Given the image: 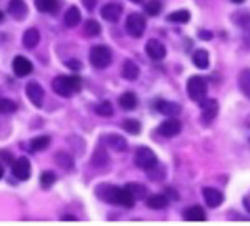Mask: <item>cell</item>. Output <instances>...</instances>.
Instances as JSON below:
<instances>
[{
    "label": "cell",
    "instance_id": "23",
    "mask_svg": "<svg viewBox=\"0 0 250 226\" xmlns=\"http://www.w3.org/2000/svg\"><path fill=\"white\" fill-rule=\"evenodd\" d=\"M63 20H65V25L67 27H77L79 23H80V20H82L80 10L75 5H72L70 9L65 12V17H63Z\"/></svg>",
    "mask_w": 250,
    "mask_h": 226
},
{
    "label": "cell",
    "instance_id": "2",
    "mask_svg": "<svg viewBox=\"0 0 250 226\" xmlns=\"http://www.w3.org/2000/svg\"><path fill=\"white\" fill-rule=\"evenodd\" d=\"M207 90H208L207 80L202 78V76L195 75V76H190V78H188L187 94L193 102H200V100H204L205 96H207Z\"/></svg>",
    "mask_w": 250,
    "mask_h": 226
},
{
    "label": "cell",
    "instance_id": "11",
    "mask_svg": "<svg viewBox=\"0 0 250 226\" xmlns=\"http://www.w3.org/2000/svg\"><path fill=\"white\" fill-rule=\"evenodd\" d=\"M12 173H14V176L17 180H22V181H25V180H29V176H30V161L27 160V158H19V160H15L14 163H12Z\"/></svg>",
    "mask_w": 250,
    "mask_h": 226
},
{
    "label": "cell",
    "instance_id": "13",
    "mask_svg": "<svg viewBox=\"0 0 250 226\" xmlns=\"http://www.w3.org/2000/svg\"><path fill=\"white\" fill-rule=\"evenodd\" d=\"M100 15H102L104 20L114 23L122 15V5H119V3H105L102 7V10H100Z\"/></svg>",
    "mask_w": 250,
    "mask_h": 226
},
{
    "label": "cell",
    "instance_id": "24",
    "mask_svg": "<svg viewBox=\"0 0 250 226\" xmlns=\"http://www.w3.org/2000/svg\"><path fill=\"white\" fill-rule=\"evenodd\" d=\"M119 103L124 110H134V108L137 107V103H139V100H137L135 94H132V92H125L124 95H120Z\"/></svg>",
    "mask_w": 250,
    "mask_h": 226
},
{
    "label": "cell",
    "instance_id": "5",
    "mask_svg": "<svg viewBox=\"0 0 250 226\" xmlns=\"http://www.w3.org/2000/svg\"><path fill=\"white\" fill-rule=\"evenodd\" d=\"M135 165L140 170H145V171H152L157 167V155L150 148L147 147H140L139 150L135 151Z\"/></svg>",
    "mask_w": 250,
    "mask_h": 226
},
{
    "label": "cell",
    "instance_id": "42",
    "mask_svg": "<svg viewBox=\"0 0 250 226\" xmlns=\"http://www.w3.org/2000/svg\"><path fill=\"white\" fill-rule=\"evenodd\" d=\"M0 158H2L3 161H7V163H10V165L14 163V160H12V156H10L9 151H3V150L0 151Z\"/></svg>",
    "mask_w": 250,
    "mask_h": 226
},
{
    "label": "cell",
    "instance_id": "26",
    "mask_svg": "<svg viewBox=\"0 0 250 226\" xmlns=\"http://www.w3.org/2000/svg\"><path fill=\"white\" fill-rule=\"evenodd\" d=\"M167 20H168V22H172V23H187L188 20H190V12H188V10L172 12V14H168Z\"/></svg>",
    "mask_w": 250,
    "mask_h": 226
},
{
    "label": "cell",
    "instance_id": "6",
    "mask_svg": "<svg viewBox=\"0 0 250 226\" xmlns=\"http://www.w3.org/2000/svg\"><path fill=\"white\" fill-rule=\"evenodd\" d=\"M135 201L137 200L134 198V195L127 189V187H124V188L115 187L114 188L112 200H110L112 205H119V207H124V208H132L135 205Z\"/></svg>",
    "mask_w": 250,
    "mask_h": 226
},
{
    "label": "cell",
    "instance_id": "40",
    "mask_svg": "<svg viewBox=\"0 0 250 226\" xmlns=\"http://www.w3.org/2000/svg\"><path fill=\"white\" fill-rule=\"evenodd\" d=\"M83 2V7L88 10V12H92L95 9V5H97V0H82Z\"/></svg>",
    "mask_w": 250,
    "mask_h": 226
},
{
    "label": "cell",
    "instance_id": "14",
    "mask_svg": "<svg viewBox=\"0 0 250 226\" xmlns=\"http://www.w3.org/2000/svg\"><path fill=\"white\" fill-rule=\"evenodd\" d=\"M204 200L207 203V207L217 208L224 201V193L217 188H204Z\"/></svg>",
    "mask_w": 250,
    "mask_h": 226
},
{
    "label": "cell",
    "instance_id": "38",
    "mask_svg": "<svg viewBox=\"0 0 250 226\" xmlns=\"http://www.w3.org/2000/svg\"><path fill=\"white\" fill-rule=\"evenodd\" d=\"M55 180H57V176H55L54 171H43L42 175H40V185H42L43 188H50L52 185L55 183Z\"/></svg>",
    "mask_w": 250,
    "mask_h": 226
},
{
    "label": "cell",
    "instance_id": "43",
    "mask_svg": "<svg viewBox=\"0 0 250 226\" xmlns=\"http://www.w3.org/2000/svg\"><path fill=\"white\" fill-rule=\"evenodd\" d=\"M199 37L202 38V40H210L213 37V34H212V32H208V30H200L199 32Z\"/></svg>",
    "mask_w": 250,
    "mask_h": 226
},
{
    "label": "cell",
    "instance_id": "27",
    "mask_svg": "<svg viewBox=\"0 0 250 226\" xmlns=\"http://www.w3.org/2000/svg\"><path fill=\"white\" fill-rule=\"evenodd\" d=\"M239 87L247 98L250 100V70H244L239 75Z\"/></svg>",
    "mask_w": 250,
    "mask_h": 226
},
{
    "label": "cell",
    "instance_id": "48",
    "mask_svg": "<svg viewBox=\"0 0 250 226\" xmlns=\"http://www.w3.org/2000/svg\"><path fill=\"white\" fill-rule=\"evenodd\" d=\"M2 176H3V168L0 167V178H2Z\"/></svg>",
    "mask_w": 250,
    "mask_h": 226
},
{
    "label": "cell",
    "instance_id": "22",
    "mask_svg": "<svg viewBox=\"0 0 250 226\" xmlns=\"http://www.w3.org/2000/svg\"><path fill=\"white\" fill-rule=\"evenodd\" d=\"M35 7L43 14H55L59 10V2L57 0H35Z\"/></svg>",
    "mask_w": 250,
    "mask_h": 226
},
{
    "label": "cell",
    "instance_id": "41",
    "mask_svg": "<svg viewBox=\"0 0 250 226\" xmlns=\"http://www.w3.org/2000/svg\"><path fill=\"white\" fill-rule=\"evenodd\" d=\"M244 43L247 47H250V25L244 28Z\"/></svg>",
    "mask_w": 250,
    "mask_h": 226
},
{
    "label": "cell",
    "instance_id": "39",
    "mask_svg": "<svg viewBox=\"0 0 250 226\" xmlns=\"http://www.w3.org/2000/svg\"><path fill=\"white\" fill-rule=\"evenodd\" d=\"M65 67H68L70 70H80V68H82V63H80L79 60L72 58V60H67V62H65Z\"/></svg>",
    "mask_w": 250,
    "mask_h": 226
},
{
    "label": "cell",
    "instance_id": "17",
    "mask_svg": "<svg viewBox=\"0 0 250 226\" xmlns=\"http://www.w3.org/2000/svg\"><path fill=\"white\" fill-rule=\"evenodd\" d=\"M140 75V68L137 67L135 62H132V60H127V62L124 63L122 67V76L125 80H128V82H134V80L139 78Z\"/></svg>",
    "mask_w": 250,
    "mask_h": 226
},
{
    "label": "cell",
    "instance_id": "49",
    "mask_svg": "<svg viewBox=\"0 0 250 226\" xmlns=\"http://www.w3.org/2000/svg\"><path fill=\"white\" fill-rule=\"evenodd\" d=\"M130 2H134V3H140V2H144V0H130Z\"/></svg>",
    "mask_w": 250,
    "mask_h": 226
},
{
    "label": "cell",
    "instance_id": "46",
    "mask_svg": "<svg viewBox=\"0 0 250 226\" xmlns=\"http://www.w3.org/2000/svg\"><path fill=\"white\" fill-rule=\"evenodd\" d=\"M232 2H233V3H244L245 0H232Z\"/></svg>",
    "mask_w": 250,
    "mask_h": 226
},
{
    "label": "cell",
    "instance_id": "7",
    "mask_svg": "<svg viewBox=\"0 0 250 226\" xmlns=\"http://www.w3.org/2000/svg\"><path fill=\"white\" fill-rule=\"evenodd\" d=\"M200 110H202V122L204 123H210L215 120L217 113H219V102L215 98H207L200 100Z\"/></svg>",
    "mask_w": 250,
    "mask_h": 226
},
{
    "label": "cell",
    "instance_id": "19",
    "mask_svg": "<svg viewBox=\"0 0 250 226\" xmlns=\"http://www.w3.org/2000/svg\"><path fill=\"white\" fill-rule=\"evenodd\" d=\"M39 42H40V34L37 28H29V30H25V34H23V37H22L23 47L35 48L39 45Z\"/></svg>",
    "mask_w": 250,
    "mask_h": 226
},
{
    "label": "cell",
    "instance_id": "1",
    "mask_svg": "<svg viewBox=\"0 0 250 226\" xmlns=\"http://www.w3.org/2000/svg\"><path fill=\"white\" fill-rule=\"evenodd\" d=\"M82 87V80L77 75H70V76H55L52 80V88L54 92L60 96H72L74 94L80 92Z\"/></svg>",
    "mask_w": 250,
    "mask_h": 226
},
{
    "label": "cell",
    "instance_id": "33",
    "mask_svg": "<svg viewBox=\"0 0 250 226\" xmlns=\"http://www.w3.org/2000/svg\"><path fill=\"white\" fill-rule=\"evenodd\" d=\"M145 12H147V15H150V17H157V15L162 12V2H160V0H148V2L145 3Z\"/></svg>",
    "mask_w": 250,
    "mask_h": 226
},
{
    "label": "cell",
    "instance_id": "36",
    "mask_svg": "<svg viewBox=\"0 0 250 226\" xmlns=\"http://www.w3.org/2000/svg\"><path fill=\"white\" fill-rule=\"evenodd\" d=\"M95 113L99 116H105V118H107V116L114 115V107H112L110 102H107V100H105V102H100L99 105H97V107H95Z\"/></svg>",
    "mask_w": 250,
    "mask_h": 226
},
{
    "label": "cell",
    "instance_id": "47",
    "mask_svg": "<svg viewBox=\"0 0 250 226\" xmlns=\"http://www.w3.org/2000/svg\"><path fill=\"white\" fill-rule=\"evenodd\" d=\"M3 19H5V17H3V12H0V22H2Z\"/></svg>",
    "mask_w": 250,
    "mask_h": 226
},
{
    "label": "cell",
    "instance_id": "28",
    "mask_svg": "<svg viewBox=\"0 0 250 226\" xmlns=\"http://www.w3.org/2000/svg\"><path fill=\"white\" fill-rule=\"evenodd\" d=\"M122 128L127 133H130V135H139L140 130H142V127H140V122L135 118H125L122 122Z\"/></svg>",
    "mask_w": 250,
    "mask_h": 226
},
{
    "label": "cell",
    "instance_id": "4",
    "mask_svg": "<svg viewBox=\"0 0 250 226\" xmlns=\"http://www.w3.org/2000/svg\"><path fill=\"white\" fill-rule=\"evenodd\" d=\"M145 28H147V22H145V17L142 14H130L125 20V30L130 37L134 38H140L144 35Z\"/></svg>",
    "mask_w": 250,
    "mask_h": 226
},
{
    "label": "cell",
    "instance_id": "18",
    "mask_svg": "<svg viewBox=\"0 0 250 226\" xmlns=\"http://www.w3.org/2000/svg\"><path fill=\"white\" fill-rule=\"evenodd\" d=\"M184 218L187 221H205L207 220V215L199 205H193V207H188L184 211Z\"/></svg>",
    "mask_w": 250,
    "mask_h": 226
},
{
    "label": "cell",
    "instance_id": "29",
    "mask_svg": "<svg viewBox=\"0 0 250 226\" xmlns=\"http://www.w3.org/2000/svg\"><path fill=\"white\" fill-rule=\"evenodd\" d=\"M55 161L59 163V167H62L63 170H72L74 168V158H72L68 153L65 151H59L55 156Z\"/></svg>",
    "mask_w": 250,
    "mask_h": 226
},
{
    "label": "cell",
    "instance_id": "37",
    "mask_svg": "<svg viewBox=\"0 0 250 226\" xmlns=\"http://www.w3.org/2000/svg\"><path fill=\"white\" fill-rule=\"evenodd\" d=\"M17 110V105H15L14 100L10 98H0V113L3 115H10Z\"/></svg>",
    "mask_w": 250,
    "mask_h": 226
},
{
    "label": "cell",
    "instance_id": "35",
    "mask_svg": "<svg viewBox=\"0 0 250 226\" xmlns=\"http://www.w3.org/2000/svg\"><path fill=\"white\" fill-rule=\"evenodd\" d=\"M233 23L240 28H245L247 25H250V14L249 12H237V14L232 15Z\"/></svg>",
    "mask_w": 250,
    "mask_h": 226
},
{
    "label": "cell",
    "instance_id": "12",
    "mask_svg": "<svg viewBox=\"0 0 250 226\" xmlns=\"http://www.w3.org/2000/svg\"><path fill=\"white\" fill-rule=\"evenodd\" d=\"M145 52H147V55L150 56L152 60H164L165 55H167V50H165L164 43L159 42L157 38H150L147 42V45H145Z\"/></svg>",
    "mask_w": 250,
    "mask_h": 226
},
{
    "label": "cell",
    "instance_id": "34",
    "mask_svg": "<svg viewBox=\"0 0 250 226\" xmlns=\"http://www.w3.org/2000/svg\"><path fill=\"white\" fill-rule=\"evenodd\" d=\"M85 34L88 35V37H97V35H100V32H102V27H100V23L97 22V20L90 19L85 22Z\"/></svg>",
    "mask_w": 250,
    "mask_h": 226
},
{
    "label": "cell",
    "instance_id": "8",
    "mask_svg": "<svg viewBox=\"0 0 250 226\" xmlns=\"http://www.w3.org/2000/svg\"><path fill=\"white\" fill-rule=\"evenodd\" d=\"M180 130H182V123L179 122L177 118H173V116H170L168 120H165L164 123H160L159 127V135L162 136H167V138H172V136L179 135Z\"/></svg>",
    "mask_w": 250,
    "mask_h": 226
},
{
    "label": "cell",
    "instance_id": "25",
    "mask_svg": "<svg viewBox=\"0 0 250 226\" xmlns=\"http://www.w3.org/2000/svg\"><path fill=\"white\" fill-rule=\"evenodd\" d=\"M107 143L112 150L115 151H125L127 150V141H125L124 136L120 135H108L107 136Z\"/></svg>",
    "mask_w": 250,
    "mask_h": 226
},
{
    "label": "cell",
    "instance_id": "9",
    "mask_svg": "<svg viewBox=\"0 0 250 226\" xmlns=\"http://www.w3.org/2000/svg\"><path fill=\"white\" fill-rule=\"evenodd\" d=\"M25 94H27V98L30 100L34 107L40 108L43 105V88L40 87L37 82H30L27 83L25 87Z\"/></svg>",
    "mask_w": 250,
    "mask_h": 226
},
{
    "label": "cell",
    "instance_id": "21",
    "mask_svg": "<svg viewBox=\"0 0 250 226\" xmlns=\"http://www.w3.org/2000/svg\"><path fill=\"white\" fill-rule=\"evenodd\" d=\"M192 62H193V65H195L197 68H200V70H205V68H208L210 58H208L207 50H197V52H193Z\"/></svg>",
    "mask_w": 250,
    "mask_h": 226
},
{
    "label": "cell",
    "instance_id": "31",
    "mask_svg": "<svg viewBox=\"0 0 250 226\" xmlns=\"http://www.w3.org/2000/svg\"><path fill=\"white\" fill-rule=\"evenodd\" d=\"M92 163H94L95 167H104V165L108 163V155H107V151L104 150L102 147H99L94 151V156H92Z\"/></svg>",
    "mask_w": 250,
    "mask_h": 226
},
{
    "label": "cell",
    "instance_id": "45",
    "mask_svg": "<svg viewBox=\"0 0 250 226\" xmlns=\"http://www.w3.org/2000/svg\"><path fill=\"white\" fill-rule=\"evenodd\" d=\"M63 221H77V218L75 216H62Z\"/></svg>",
    "mask_w": 250,
    "mask_h": 226
},
{
    "label": "cell",
    "instance_id": "15",
    "mask_svg": "<svg viewBox=\"0 0 250 226\" xmlns=\"http://www.w3.org/2000/svg\"><path fill=\"white\" fill-rule=\"evenodd\" d=\"M155 110L162 115H167V116H177L182 108H180L179 103H173V102H167V100H159L155 103Z\"/></svg>",
    "mask_w": 250,
    "mask_h": 226
},
{
    "label": "cell",
    "instance_id": "10",
    "mask_svg": "<svg viewBox=\"0 0 250 226\" xmlns=\"http://www.w3.org/2000/svg\"><path fill=\"white\" fill-rule=\"evenodd\" d=\"M12 68H14V74L17 76H27L29 74H32L34 70V65L27 56L23 55H17L12 62Z\"/></svg>",
    "mask_w": 250,
    "mask_h": 226
},
{
    "label": "cell",
    "instance_id": "3",
    "mask_svg": "<svg viewBox=\"0 0 250 226\" xmlns=\"http://www.w3.org/2000/svg\"><path fill=\"white\" fill-rule=\"evenodd\" d=\"M88 58L95 68H107L112 63V52L105 45H95L90 48Z\"/></svg>",
    "mask_w": 250,
    "mask_h": 226
},
{
    "label": "cell",
    "instance_id": "16",
    "mask_svg": "<svg viewBox=\"0 0 250 226\" xmlns=\"http://www.w3.org/2000/svg\"><path fill=\"white\" fill-rule=\"evenodd\" d=\"M27 12H29V9H27V3L23 0H10L9 2V14L14 19L17 20L25 19Z\"/></svg>",
    "mask_w": 250,
    "mask_h": 226
},
{
    "label": "cell",
    "instance_id": "30",
    "mask_svg": "<svg viewBox=\"0 0 250 226\" xmlns=\"http://www.w3.org/2000/svg\"><path fill=\"white\" fill-rule=\"evenodd\" d=\"M127 187L128 191L134 195L135 200H144L145 196H147V188L144 187V185H140V183H128V185H125Z\"/></svg>",
    "mask_w": 250,
    "mask_h": 226
},
{
    "label": "cell",
    "instance_id": "20",
    "mask_svg": "<svg viewBox=\"0 0 250 226\" xmlns=\"http://www.w3.org/2000/svg\"><path fill=\"white\" fill-rule=\"evenodd\" d=\"M147 207L150 209H164L168 207L167 195H152L147 198Z\"/></svg>",
    "mask_w": 250,
    "mask_h": 226
},
{
    "label": "cell",
    "instance_id": "32",
    "mask_svg": "<svg viewBox=\"0 0 250 226\" xmlns=\"http://www.w3.org/2000/svg\"><path fill=\"white\" fill-rule=\"evenodd\" d=\"M48 145H50V136H37V138L30 141V150L32 151L45 150Z\"/></svg>",
    "mask_w": 250,
    "mask_h": 226
},
{
    "label": "cell",
    "instance_id": "44",
    "mask_svg": "<svg viewBox=\"0 0 250 226\" xmlns=\"http://www.w3.org/2000/svg\"><path fill=\"white\" fill-rule=\"evenodd\" d=\"M244 207H245V209H247V211L250 213V193H249V195H245V196H244Z\"/></svg>",
    "mask_w": 250,
    "mask_h": 226
}]
</instances>
